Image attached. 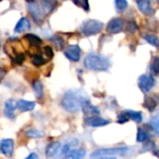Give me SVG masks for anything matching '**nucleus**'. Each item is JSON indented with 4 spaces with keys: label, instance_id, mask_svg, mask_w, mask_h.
I'll use <instances>...</instances> for the list:
<instances>
[{
    "label": "nucleus",
    "instance_id": "f257e3e1",
    "mask_svg": "<svg viewBox=\"0 0 159 159\" xmlns=\"http://www.w3.org/2000/svg\"><path fill=\"white\" fill-rule=\"evenodd\" d=\"M85 100L82 94L76 90H68L64 93L61 105L69 113H76L81 108V103Z\"/></svg>",
    "mask_w": 159,
    "mask_h": 159
},
{
    "label": "nucleus",
    "instance_id": "f03ea898",
    "mask_svg": "<svg viewBox=\"0 0 159 159\" xmlns=\"http://www.w3.org/2000/svg\"><path fill=\"white\" fill-rule=\"evenodd\" d=\"M84 64L86 68L93 71H106L110 66V62L107 58L94 53H90L85 58Z\"/></svg>",
    "mask_w": 159,
    "mask_h": 159
},
{
    "label": "nucleus",
    "instance_id": "7ed1b4c3",
    "mask_svg": "<svg viewBox=\"0 0 159 159\" xmlns=\"http://www.w3.org/2000/svg\"><path fill=\"white\" fill-rule=\"evenodd\" d=\"M102 28H103V23L102 21L97 20H88L81 24L80 31L84 35L90 36L100 33L102 30Z\"/></svg>",
    "mask_w": 159,
    "mask_h": 159
},
{
    "label": "nucleus",
    "instance_id": "20e7f679",
    "mask_svg": "<svg viewBox=\"0 0 159 159\" xmlns=\"http://www.w3.org/2000/svg\"><path fill=\"white\" fill-rule=\"evenodd\" d=\"M129 147L122 146V147H114V148H102L98 149L90 154L91 158L102 157H110L115 155H124L129 151Z\"/></svg>",
    "mask_w": 159,
    "mask_h": 159
},
{
    "label": "nucleus",
    "instance_id": "39448f33",
    "mask_svg": "<svg viewBox=\"0 0 159 159\" xmlns=\"http://www.w3.org/2000/svg\"><path fill=\"white\" fill-rule=\"evenodd\" d=\"M28 11L31 14L33 20H34V22L36 24L41 25L43 23V21H44V15H43V12H42V10L39 7L37 3H35V2L29 3V5H28Z\"/></svg>",
    "mask_w": 159,
    "mask_h": 159
},
{
    "label": "nucleus",
    "instance_id": "423d86ee",
    "mask_svg": "<svg viewBox=\"0 0 159 159\" xmlns=\"http://www.w3.org/2000/svg\"><path fill=\"white\" fill-rule=\"evenodd\" d=\"M80 51L78 45H69L64 48L63 53L69 61L76 62L80 60Z\"/></svg>",
    "mask_w": 159,
    "mask_h": 159
},
{
    "label": "nucleus",
    "instance_id": "0eeeda50",
    "mask_svg": "<svg viewBox=\"0 0 159 159\" xmlns=\"http://www.w3.org/2000/svg\"><path fill=\"white\" fill-rule=\"evenodd\" d=\"M138 84H139V87L142 89V91L147 93L155 86V79L150 75H143L139 77Z\"/></svg>",
    "mask_w": 159,
    "mask_h": 159
},
{
    "label": "nucleus",
    "instance_id": "6e6552de",
    "mask_svg": "<svg viewBox=\"0 0 159 159\" xmlns=\"http://www.w3.org/2000/svg\"><path fill=\"white\" fill-rule=\"evenodd\" d=\"M0 153L10 158L14 153V141L9 138L3 139L0 142Z\"/></svg>",
    "mask_w": 159,
    "mask_h": 159
},
{
    "label": "nucleus",
    "instance_id": "1a4fd4ad",
    "mask_svg": "<svg viewBox=\"0 0 159 159\" xmlns=\"http://www.w3.org/2000/svg\"><path fill=\"white\" fill-rule=\"evenodd\" d=\"M124 22L120 18H114L112 19L106 27V31L110 34H118L123 30Z\"/></svg>",
    "mask_w": 159,
    "mask_h": 159
},
{
    "label": "nucleus",
    "instance_id": "9d476101",
    "mask_svg": "<svg viewBox=\"0 0 159 159\" xmlns=\"http://www.w3.org/2000/svg\"><path fill=\"white\" fill-rule=\"evenodd\" d=\"M81 109H82L83 114L85 115L86 117L92 116H99L100 115L99 109L96 106L92 105L91 102L89 100H87V99H85L82 102V103H81Z\"/></svg>",
    "mask_w": 159,
    "mask_h": 159
},
{
    "label": "nucleus",
    "instance_id": "9b49d317",
    "mask_svg": "<svg viewBox=\"0 0 159 159\" xmlns=\"http://www.w3.org/2000/svg\"><path fill=\"white\" fill-rule=\"evenodd\" d=\"M85 123L86 125L93 128H98V127H103L106 126L110 123L109 120H106L100 116H88L85 118Z\"/></svg>",
    "mask_w": 159,
    "mask_h": 159
},
{
    "label": "nucleus",
    "instance_id": "f8f14e48",
    "mask_svg": "<svg viewBox=\"0 0 159 159\" xmlns=\"http://www.w3.org/2000/svg\"><path fill=\"white\" fill-rule=\"evenodd\" d=\"M139 10L145 16H151L154 14V8L150 0H136Z\"/></svg>",
    "mask_w": 159,
    "mask_h": 159
},
{
    "label": "nucleus",
    "instance_id": "ddd939ff",
    "mask_svg": "<svg viewBox=\"0 0 159 159\" xmlns=\"http://www.w3.org/2000/svg\"><path fill=\"white\" fill-rule=\"evenodd\" d=\"M61 148V144L59 142H52V143H48L45 150L46 157L48 158L55 157L59 154V151Z\"/></svg>",
    "mask_w": 159,
    "mask_h": 159
},
{
    "label": "nucleus",
    "instance_id": "4468645a",
    "mask_svg": "<svg viewBox=\"0 0 159 159\" xmlns=\"http://www.w3.org/2000/svg\"><path fill=\"white\" fill-rule=\"evenodd\" d=\"M35 107V102L27 100H19L16 102V108L21 112H30L33 111Z\"/></svg>",
    "mask_w": 159,
    "mask_h": 159
},
{
    "label": "nucleus",
    "instance_id": "2eb2a0df",
    "mask_svg": "<svg viewBox=\"0 0 159 159\" xmlns=\"http://www.w3.org/2000/svg\"><path fill=\"white\" fill-rule=\"evenodd\" d=\"M15 109H16V104L14 103V101L12 99L7 100L5 102V107H4V115L6 116V117H7L8 119H14Z\"/></svg>",
    "mask_w": 159,
    "mask_h": 159
},
{
    "label": "nucleus",
    "instance_id": "dca6fc26",
    "mask_svg": "<svg viewBox=\"0 0 159 159\" xmlns=\"http://www.w3.org/2000/svg\"><path fill=\"white\" fill-rule=\"evenodd\" d=\"M40 5L43 12L46 15H48L56 8L58 5V0H40Z\"/></svg>",
    "mask_w": 159,
    "mask_h": 159
},
{
    "label": "nucleus",
    "instance_id": "f3484780",
    "mask_svg": "<svg viewBox=\"0 0 159 159\" xmlns=\"http://www.w3.org/2000/svg\"><path fill=\"white\" fill-rule=\"evenodd\" d=\"M31 28V24H30V21L28 20V19L26 18H21L16 24L15 28H14V31L16 33H23V32H26L28 30H30Z\"/></svg>",
    "mask_w": 159,
    "mask_h": 159
},
{
    "label": "nucleus",
    "instance_id": "a211bd4d",
    "mask_svg": "<svg viewBox=\"0 0 159 159\" xmlns=\"http://www.w3.org/2000/svg\"><path fill=\"white\" fill-rule=\"evenodd\" d=\"M24 38L27 40L28 44H29L32 48H38L42 45V40L40 39V37H38V36L35 35V34H25Z\"/></svg>",
    "mask_w": 159,
    "mask_h": 159
},
{
    "label": "nucleus",
    "instance_id": "6ab92c4d",
    "mask_svg": "<svg viewBox=\"0 0 159 159\" xmlns=\"http://www.w3.org/2000/svg\"><path fill=\"white\" fill-rule=\"evenodd\" d=\"M33 89L37 100H41L44 96V86L40 80H36L33 84Z\"/></svg>",
    "mask_w": 159,
    "mask_h": 159
},
{
    "label": "nucleus",
    "instance_id": "aec40b11",
    "mask_svg": "<svg viewBox=\"0 0 159 159\" xmlns=\"http://www.w3.org/2000/svg\"><path fill=\"white\" fill-rule=\"evenodd\" d=\"M124 113L127 115L129 119H131L136 123H142V121H143V114L141 112L132 111V110H127V111H124Z\"/></svg>",
    "mask_w": 159,
    "mask_h": 159
},
{
    "label": "nucleus",
    "instance_id": "412c9836",
    "mask_svg": "<svg viewBox=\"0 0 159 159\" xmlns=\"http://www.w3.org/2000/svg\"><path fill=\"white\" fill-rule=\"evenodd\" d=\"M143 106L150 112L155 111L157 106V102L153 97H145L143 102Z\"/></svg>",
    "mask_w": 159,
    "mask_h": 159
},
{
    "label": "nucleus",
    "instance_id": "4be33fe9",
    "mask_svg": "<svg viewBox=\"0 0 159 159\" xmlns=\"http://www.w3.org/2000/svg\"><path fill=\"white\" fill-rule=\"evenodd\" d=\"M86 156V150L84 148H77L71 151L69 159H83Z\"/></svg>",
    "mask_w": 159,
    "mask_h": 159
},
{
    "label": "nucleus",
    "instance_id": "5701e85b",
    "mask_svg": "<svg viewBox=\"0 0 159 159\" xmlns=\"http://www.w3.org/2000/svg\"><path fill=\"white\" fill-rule=\"evenodd\" d=\"M149 140H150V135L147 132V130H144L143 129L139 128L137 131V142L144 143V142H148Z\"/></svg>",
    "mask_w": 159,
    "mask_h": 159
},
{
    "label": "nucleus",
    "instance_id": "b1692460",
    "mask_svg": "<svg viewBox=\"0 0 159 159\" xmlns=\"http://www.w3.org/2000/svg\"><path fill=\"white\" fill-rule=\"evenodd\" d=\"M25 135L29 139H40V138L43 137V132H41L39 129L31 128V129L26 130Z\"/></svg>",
    "mask_w": 159,
    "mask_h": 159
},
{
    "label": "nucleus",
    "instance_id": "393cba45",
    "mask_svg": "<svg viewBox=\"0 0 159 159\" xmlns=\"http://www.w3.org/2000/svg\"><path fill=\"white\" fill-rule=\"evenodd\" d=\"M72 149H71V145L70 144H64L61 150V152L59 153V157H57L56 159H67L69 157V155L71 153Z\"/></svg>",
    "mask_w": 159,
    "mask_h": 159
},
{
    "label": "nucleus",
    "instance_id": "a878e982",
    "mask_svg": "<svg viewBox=\"0 0 159 159\" xmlns=\"http://www.w3.org/2000/svg\"><path fill=\"white\" fill-rule=\"evenodd\" d=\"M143 38L152 46L154 47H158L159 46V39L158 37L155 34H146L143 35Z\"/></svg>",
    "mask_w": 159,
    "mask_h": 159
},
{
    "label": "nucleus",
    "instance_id": "bb28decb",
    "mask_svg": "<svg viewBox=\"0 0 159 159\" xmlns=\"http://www.w3.org/2000/svg\"><path fill=\"white\" fill-rule=\"evenodd\" d=\"M32 63L36 66V67H39V66H42L46 63V60L43 56H41L40 54H34L33 57H32Z\"/></svg>",
    "mask_w": 159,
    "mask_h": 159
},
{
    "label": "nucleus",
    "instance_id": "cd10ccee",
    "mask_svg": "<svg viewBox=\"0 0 159 159\" xmlns=\"http://www.w3.org/2000/svg\"><path fill=\"white\" fill-rule=\"evenodd\" d=\"M150 126H151V129H154V131L159 135V114L157 115L156 116H154L151 121L149 122Z\"/></svg>",
    "mask_w": 159,
    "mask_h": 159
},
{
    "label": "nucleus",
    "instance_id": "c85d7f7f",
    "mask_svg": "<svg viewBox=\"0 0 159 159\" xmlns=\"http://www.w3.org/2000/svg\"><path fill=\"white\" fill-rule=\"evenodd\" d=\"M116 8L118 12L124 11L128 7V1L127 0H115Z\"/></svg>",
    "mask_w": 159,
    "mask_h": 159
},
{
    "label": "nucleus",
    "instance_id": "c756f323",
    "mask_svg": "<svg viewBox=\"0 0 159 159\" xmlns=\"http://www.w3.org/2000/svg\"><path fill=\"white\" fill-rule=\"evenodd\" d=\"M51 41L53 42V44L56 46V48H57L58 49H62V48H63L64 41H63V39H62L61 36L55 35V36H53V37L51 38Z\"/></svg>",
    "mask_w": 159,
    "mask_h": 159
},
{
    "label": "nucleus",
    "instance_id": "7c9ffc66",
    "mask_svg": "<svg viewBox=\"0 0 159 159\" xmlns=\"http://www.w3.org/2000/svg\"><path fill=\"white\" fill-rule=\"evenodd\" d=\"M151 70L154 75H159V57H155L152 64H151Z\"/></svg>",
    "mask_w": 159,
    "mask_h": 159
},
{
    "label": "nucleus",
    "instance_id": "2f4dec72",
    "mask_svg": "<svg viewBox=\"0 0 159 159\" xmlns=\"http://www.w3.org/2000/svg\"><path fill=\"white\" fill-rule=\"evenodd\" d=\"M74 3L77 7L83 8L86 11H89V0H74Z\"/></svg>",
    "mask_w": 159,
    "mask_h": 159
},
{
    "label": "nucleus",
    "instance_id": "473e14b6",
    "mask_svg": "<svg viewBox=\"0 0 159 159\" xmlns=\"http://www.w3.org/2000/svg\"><path fill=\"white\" fill-rule=\"evenodd\" d=\"M126 29H127V31H128L129 33L134 34V33L138 30V26H137V24H136L135 21H132V20H131V21H129V22L127 23Z\"/></svg>",
    "mask_w": 159,
    "mask_h": 159
},
{
    "label": "nucleus",
    "instance_id": "72a5a7b5",
    "mask_svg": "<svg viewBox=\"0 0 159 159\" xmlns=\"http://www.w3.org/2000/svg\"><path fill=\"white\" fill-rule=\"evenodd\" d=\"M129 120V117L127 116V115H126L124 112H122V113L118 116V118H117V122H118L119 124H125V123H127Z\"/></svg>",
    "mask_w": 159,
    "mask_h": 159
},
{
    "label": "nucleus",
    "instance_id": "f704fd0d",
    "mask_svg": "<svg viewBox=\"0 0 159 159\" xmlns=\"http://www.w3.org/2000/svg\"><path fill=\"white\" fill-rule=\"evenodd\" d=\"M24 59H25L24 55H23L22 53H19L17 56H15V57L13 58V61H14L15 63L20 64V63H22V62L24 61Z\"/></svg>",
    "mask_w": 159,
    "mask_h": 159
},
{
    "label": "nucleus",
    "instance_id": "c9c22d12",
    "mask_svg": "<svg viewBox=\"0 0 159 159\" xmlns=\"http://www.w3.org/2000/svg\"><path fill=\"white\" fill-rule=\"evenodd\" d=\"M44 52L45 54L48 56V58H52L53 57V50H52V48L49 47V46H46L44 48Z\"/></svg>",
    "mask_w": 159,
    "mask_h": 159
},
{
    "label": "nucleus",
    "instance_id": "e433bc0d",
    "mask_svg": "<svg viewBox=\"0 0 159 159\" xmlns=\"http://www.w3.org/2000/svg\"><path fill=\"white\" fill-rule=\"evenodd\" d=\"M6 74H7V71L3 67H0V82L3 80V78L5 77Z\"/></svg>",
    "mask_w": 159,
    "mask_h": 159
},
{
    "label": "nucleus",
    "instance_id": "4c0bfd02",
    "mask_svg": "<svg viewBox=\"0 0 159 159\" xmlns=\"http://www.w3.org/2000/svg\"><path fill=\"white\" fill-rule=\"evenodd\" d=\"M24 159H38V155L35 153H31L27 157H25Z\"/></svg>",
    "mask_w": 159,
    "mask_h": 159
},
{
    "label": "nucleus",
    "instance_id": "58836bf2",
    "mask_svg": "<svg viewBox=\"0 0 159 159\" xmlns=\"http://www.w3.org/2000/svg\"><path fill=\"white\" fill-rule=\"evenodd\" d=\"M95 159H116L115 158V157H97V158Z\"/></svg>",
    "mask_w": 159,
    "mask_h": 159
},
{
    "label": "nucleus",
    "instance_id": "ea45409f",
    "mask_svg": "<svg viewBox=\"0 0 159 159\" xmlns=\"http://www.w3.org/2000/svg\"><path fill=\"white\" fill-rule=\"evenodd\" d=\"M28 3H32V2H34V0H26Z\"/></svg>",
    "mask_w": 159,
    "mask_h": 159
}]
</instances>
